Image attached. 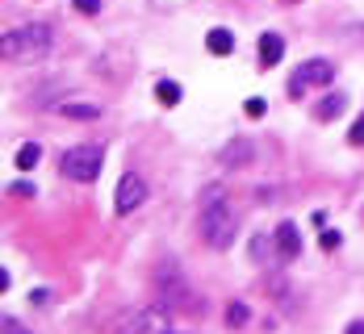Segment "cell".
Listing matches in <instances>:
<instances>
[{"mask_svg": "<svg viewBox=\"0 0 364 334\" xmlns=\"http://www.w3.org/2000/svg\"><path fill=\"white\" fill-rule=\"evenodd\" d=\"M30 301H34V305H46V301H50V293H46V289H34V293H30Z\"/></svg>", "mask_w": 364, "mask_h": 334, "instance_id": "603a6c76", "label": "cell"}, {"mask_svg": "<svg viewBox=\"0 0 364 334\" xmlns=\"http://www.w3.org/2000/svg\"><path fill=\"white\" fill-rule=\"evenodd\" d=\"M343 334H364V322H348V330Z\"/></svg>", "mask_w": 364, "mask_h": 334, "instance_id": "cb8c5ba5", "label": "cell"}, {"mask_svg": "<svg viewBox=\"0 0 364 334\" xmlns=\"http://www.w3.org/2000/svg\"><path fill=\"white\" fill-rule=\"evenodd\" d=\"M318 243H323V251H335V247H339V234H335V230H323Z\"/></svg>", "mask_w": 364, "mask_h": 334, "instance_id": "d6986e66", "label": "cell"}, {"mask_svg": "<svg viewBox=\"0 0 364 334\" xmlns=\"http://www.w3.org/2000/svg\"><path fill=\"white\" fill-rule=\"evenodd\" d=\"M155 301H159L164 309H181V313H201V309H205L176 263H159V267H155Z\"/></svg>", "mask_w": 364, "mask_h": 334, "instance_id": "7a4b0ae2", "label": "cell"}, {"mask_svg": "<svg viewBox=\"0 0 364 334\" xmlns=\"http://www.w3.org/2000/svg\"><path fill=\"white\" fill-rule=\"evenodd\" d=\"M155 96H159V105L172 109V105H181V84H176V79H159V84H155Z\"/></svg>", "mask_w": 364, "mask_h": 334, "instance_id": "9a60e30c", "label": "cell"}, {"mask_svg": "<svg viewBox=\"0 0 364 334\" xmlns=\"http://www.w3.org/2000/svg\"><path fill=\"white\" fill-rule=\"evenodd\" d=\"M59 167H63V176H72L80 184H92L101 176V167H105V150L97 147V143H80V147H72L63 155Z\"/></svg>", "mask_w": 364, "mask_h": 334, "instance_id": "277c9868", "label": "cell"}, {"mask_svg": "<svg viewBox=\"0 0 364 334\" xmlns=\"http://www.w3.org/2000/svg\"><path fill=\"white\" fill-rule=\"evenodd\" d=\"M235 234H239V213H235L226 188L210 184L201 192V238H205L214 251H226V247L235 243Z\"/></svg>", "mask_w": 364, "mask_h": 334, "instance_id": "6da1fadb", "label": "cell"}, {"mask_svg": "<svg viewBox=\"0 0 364 334\" xmlns=\"http://www.w3.org/2000/svg\"><path fill=\"white\" fill-rule=\"evenodd\" d=\"M50 26H17L0 38V55L9 63H38L46 50H50Z\"/></svg>", "mask_w": 364, "mask_h": 334, "instance_id": "3957f363", "label": "cell"}, {"mask_svg": "<svg viewBox=\"0 0 364 334\" xmlns=\"http://www.w3.org/2000/svg\"><path fill=\"white\" fill-rule=\"evenodd\" d=\"M255 147L247 143V138H235V143H226V150H222V167H239V163H252Z\"/></svg>", "mask_w": 364, "mask_h": 334, "instance_id": "30bf717a", "label": "cell"}, {"mask_svg": "<svg viewBox=\"0 0 364 334\" xmlns=\"http://www.w3.org/2000/svg\"><path fill=\"white\" fill-rule=\"evenodd\" d=\"M205 46H210V55H218V59H226V55L235 50V34H230L226 26H214V30L205 34Z\"/></svg>", "mask_w": 364, "mask_h": 334, "instance_id": "7c38bea8", "label": "cell"}, {"mask_svg": "<svg viewBox=\"0 0 364 334\" xmlns=\"http://www.w3.org/2000/svg\"><path fill=\"white\" fill-rule=\"evenodd\" d=\"M38 159H42V147H38V143H21V147H17V159H13V163H17V172H34V167H38Z\"/></svg>", "mask_w": 364, "mask_h": 334, "instance_id": "5bb4252c", "label": "cell"}, {"mask_svg": "<svg viewBox=\"0 0 364 334\" xmlns=\"http://www.w3.org/2000/svg\"><path fill=\"white\" fill-rule=\"evenodd\" d=\"M168 309L164 305H143V309H130L117 318V334H168Z\"/></svg>", "mask_w": 364, "mask_h": 334, "instance_id": "5b68a950", "label": "cell"}, {"mask_svg": "<svg viewBox=\"0 0 364 334\" xmlns=\"http://www.w3.org/2000/svg\"><path fill=\"white\" fill-rule=\"evenodd\" d=\"M348 143H352V147H364V113L352 121V130H348Z\"/></svg>", "mask_w": 364, "mask_h": 334, "instance_id": "e0dca14e", "label": "cell"}, {"mask_svg": "<svg viewBox=\"0 0 364 334\" xmlns=\"http://www.w3.org/2000/svg\"><path fill=\"white\" fill-rule=\"evenodd\" d=\"M63 117H75V121H97L101 117V105H80V101H63L59 105Z\"/></svg>", "mask_w": 364, "mask_h": 334, "instance_id": "4fadbf2b", "label": "cell"}, {"mask_svg": "<svg viewBox=\"0 0 364 334\" xmlns=\"http://www.w3.org/2000/svg\"><path fill=\"white\" fill-rule=\"evenodd\" d=\"M168 334H172V330H168Z\"/></svg>", "mask_w": 364, "mask_h": 334, "instance_id": "484cf974", "label": "cell"}, {"mask_svg": "<svg viewBox=\"0 0 364 334\" xmlns=\"http://www.w3.org/2000/svg\"><path fill=\"white\" fill-rule=\"evenodd\" d=\"M264 109H268L264 96H247V117H264Z\"/></svg>", "mask_w": 364, "mask_h": 334, "instance_id": "ac0fdd59", "label": "cell"}, {"mask_svg": "<svg viewBox=\"0 0 364 334\" xmlns=\"http://www.w3.org/2000/svg\"><path fill=\"white\" fill-rule=\"evenodd\" d=\"M146 201V184H143V176L139 172H126L122 180H117V192H113V209L126 218V213H134L139 205Z\"/></svg>", "mask_w": 364, "mask_h": 334, "instance_id": "8992f818", "label": "cell"}, {"mask_svg": "<svg viewBox=\"0 0 364 334\" xmlns=\"http://www.w3.org/2000/svg\"><path fill=\"white\" fill-rule=\"evenodd\" d=\"M281 59H285V38L277 34V30L259 34V67H277Z\"/></svg>", "mask_w": 364, "mask_h": 334, "instance_id": "9c48e42d", "label": "cell"}, {"mask_svg": "<svg viewBox=\"0 0 364 334\" xmlns=\"http://www.w3.org/2000/svg\"><path fill=\"white\" fill-rule=\"evenodd\" d=\"M331 75H335V67H331L327 59H310V63H301V72L293 75L289 92L301 96V88H310V84H331Z\"/></svg>", "mask_w": 364, "mask_h": 334, "instance_id": "52a82bcc", "label": "cell"}, {"mask_svg": "<svg viewBox=\"0 0 364 334\" xmlns=\"http://www.w3.org/2000/svg\"><path fill=\"white\" fill-rule=\"evenodd\" d=\"M285 4H297V0H285Z\"/></svg>", "mask_w": 364, "mask_h": 334, "instance_id": "d4e9b609", "label": "cell"}, {"mask_svg": "<svg viewBox=\"0 0 364 334\" xmlns=\"http://www.w3.org/2000/svg\"><path fill=\"white\" fill-rule=\"evenodd\" d=\"M4 334H30V330H26L17 318H4Z\"/></svg>", "mask_w": 364, "mask_h": 334, "instance_id": "44dd1931", "label": "cell"}, {"mask_svg": "<svg viewBox=\"0 0 364 334\" xmlns=\"http://www.w3.org/2000/svg\"><path fill=\"white\" fill-rule=\"evenodd\" d=\"M75 9H80V13H84V17H92V13H97V9H101V0H75Z\"/></svg>", "mask_w": 364, "mask_h": 334, "instance_id": "ffe728a7", "label": "cell"}, {"mask_svg": "<svg viewBox=\"0 0 364 334\" xmlns=\"http://www.w3.org/2000/svg\"><path fill=\"white\" fill-rule=\"evenodd\" d=\"M9 192H13V196H34V188L26 184V180H17V184L9 188Z\"/></svg>", "mask_w": 364, "mask_h": 334, "instance_id": "7402d4cb", "label": "cell"}, {"mask_svg": "<svg viewBox=\"0 0 364 334\" xmlns=\"http://www.w3.org/2000/svg\"><path fill=\"white\" fill-rule=\"evenodd\" d=\"M272 238H277V251H281V260L293 263L297 255H301V234H297V226H293V222H281Z\"/></svg>", "mask_w": 364, "mask_h": 334, "instance_id": "ba28073f", "label": "cell"}, {"mask_svg": "<svg viewBox=\"0 0 364 334\" xmlns=\"http://www.w3.org/2000/svg\"><path fill=\"white\" fill-rule=\"evenodd\" d=\"M343 109H348V96H343V92H327V96L314 105V117H318V121H335Z\"/></svg>", "mask_w": 364, "mask_h": 334, "instance_id": "8fae6325", "label": "cell"}, {"mask_svg": "<svg viewBox=\"0 0 364 334\" xmlns=\"http://www.w3.org/2000/svg\"><path fill=\"white\" fill-rule=\"evenodd\" d=\"M247 318H252V309H247V305H243V301H235V305H230V309H226V322H230V326H243V322H247Z\"/></svg>", "mask_w": 364, "mask_h": 334, "instance_id": "2e32d148", "label": "cell"}]
</instances>
